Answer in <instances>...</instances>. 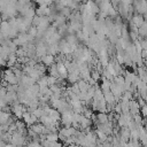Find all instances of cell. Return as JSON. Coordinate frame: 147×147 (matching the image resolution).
<instances>
[{
    "mask_svg": "<svg viewBox=\"0 0 147 147\" xmlns=\"http://www.w3.org/2000/svg\"><path fill=\"white\" fill-rule=\"evenodd\" d=\"M144 23H145V18H144L141 15H136V16H133V18H132V24H133L136 28L139 29Z\"/></svg>",
    "mask_w": 147,
    "mask_h": 147,
    "instance_id": "obj_1",
    "label": "cell"
},
{
    "mask_svg": "<svg viewBox=\"0 0 147 147\" xmlns=\"http://www.w3.org/2000/svg\"><path fill=\"white\" fill-rule=\"evenodd\" d=\"M141 114H142L144 117H147V105L141 107Z\"/></svg>",
    "mask_w": 147,
    "mask_h": 147,
    "instance_id": "obj_5",
    "label": "cell"
},
{
    "mask_svg": "<svg viewBox=\"0 0 147 147\" xmlns=\"http://www.w3.org/2000/svg\"><path fill=\"white\" fill-rule=\"evenodd\" d=\"M45 139L53 142V141H59V134L57 133H47L45 134Z\"/></svg>",
    "mask_w": 147,
    "mask_h": 147,
    "instance_id": "obj_2",
    "label": "cell"
},
{
    "mask_svg": "<svg viewBox=\"0 0 147 147\" xmlns=\"http://www.w3.org/2000/svg\"><path fill=\"white\" fill-rule=\"evenodd\" d=\"M42 61H44V63H45L46 65L54 64V63H53V62H54V57H53V55H46V56H44V57H42Z\"/></svg>",
    "mask_w": 147,
    "mask_h": 147,
    "instance_id": "obj_3",
    "label": "cell"
},
{
    "mask_svg": "<svg viewBox=\"0 0 147 147\" xmlns=\"http://www.w3.org/2000/svg\"><path fill=\"white\" fill-rule=\"evenodd\" d=\"M48 147H62V144H61V142H59V141H53V142H51V141H49Z\"/></svg>",
    "mask_w": 147,
    "mask_h": 147,
    "instance_id": "obj_4",
    "label": "cell"
}]
</instances>
